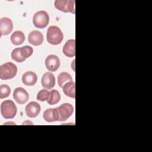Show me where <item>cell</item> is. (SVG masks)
<instances>
[{
	"label": "cell",
	"mask_w": 152,
	"mask_h": 152,
	"mask_svg": "<svg viewBox=\"0 0 152 152\" xmlns=\"http://www.w3.org/2000/svg\"><path fill=\"white\" fill-rule=\"evenodd\" d=\"M64 34L61 29L55 26H50L46 33V39L49 43L53 45L60 44L63 40Z\"/></svg>",
	"instance_id": "obj_1"
},
{
	"label": "cell",
	"mask_w": 152,
	"mask_h": 152,
	"mask_svg": "<svg viewBox=\"0 0 152 152\" xmlns=\"http://www.w3.org/2000/svg\"><path fill=\"white\" fill-rule=\"evenodd\" d=\"M17 108L13 101L7 100L1 104V113L5 119H12L17 114Z\"/></svg>",
	"instance_id": "obj_2"
},
{
	"label": "cell",
	"mask_w": 152,
	"mask_h": 152,
	"mask_svg": "<svg viewBox=\"0 0 152 152\" xmlns=\"http://www.w3.org/2000/svg\"><path fill=\"white\" fill-rule=\"evenodd\" d=\"M17 67L12 62H6L0 66V78L3 80L13 78L17 74Z\"/></svg>",
	"instance_id": "obj_3"
},
{
	"label": "cell",
	"mask_w": 152,
	"mask_h": 152,
	"mask_svg": "<svg viewBox=\"0 0 152 152\" xmlns=\"http://www.w3.org/2000/svg\"><path fill=\"white\" fill-rule=\"evenodd\" d=\"M49 16L48 12L43 10L36 12L33 18V23L34 26L38 28H44L49 24Z\"/></svg>",
	"instance_id": "obj_4"
},
{
	"label": "cell",
	"mask_w": 152,
	"mask_h": 152,
	"mask_svg": "<svg viewBox=\"0 0 152 152\" xmlns=\"http://www.w3.org/2000/svg\"><path fill=\"white\" fill-rule=\"evenodd\" d=\"M58 121L62 122L68 119L74 112V107L70 103H65L56 107Z\"/></svg>",
	"instance_id": "obj_5"
},
{
	"label": "cell",
	"mask_w": 152,
	"mask_h": 152,
	"mask_svg": "<svg viewBox=\"0 0 152 152\" xmlns=\"http://www.w3.org/2000/svg\"><path fill=\"white\" fill-rule=\"evenodd\" d=\"M55 7L64 12H71L75 14V1L56 0L54 2Z\"/></svg>",
	"instance_id": "obj_6"
},
{
	"label": "cell",
	"mask_w": 152,
	"mask_h": 152,
	"mask_svg": "<svg viewBox=\"0 0 152 152\" xmlns=\"http://www.w3.org/2000/svg\"><path fill=\"white\" fill-rule=\"evenodd\" d=\"M13 98L17 103L23 104L27 102L29 99V95L24 88L17 87L14 90Z\"/></svg>",
	"instance_id": "obj_7"
},
{
	"label": "cell",
	"mask_w": 152,
	"mask_h": 152,
	"mask_svg": "<svg viewBox=\"0 0 152 152\" xmlns=\"http://www.w3.org/2000/svg\"><path fill=\"white\" fill-rule=\"evenodd\" d=\"M61 65L60 59L55 55H49L45 59L46 68L49 71L55 72L58 69Z\"/></svg>",
	"instance_id": "obj_8"
},
{
	"label": "cell",
	"mask_w": 152,
	"mask_h": 152,
	"mask_svg": "<svg viewBox=\"0 0 152 152\" xmlns=\"http://www.w3.org/2000/svg\"><path fill=\"white\" fill-rule=\"evenodd\" d=\"M13 29L12 20L8 17H2L0 20V32L1 36H6L11 33Z\"/></svg>",
	"instance_id": "obj_9"
},
{
	"label": "cell",
	"mask_w": 152,
	"mask_h": 152,
	"mask_svg": "<svg viewBox=\"0 0 152 152\" xmlns=\"http://www.w3.org/2000/svg\"><path fill=\"white\" fill-rule=\"evenodd\" d=\"M41 107L40 104L36 102H31L26 105L25 112L26 115L31 118L37 117L40 113Z\"/></svg>",
	"instance_id": "obj_10"
},
{
	"label": "cell",
	"mask_w": 152,
	"mask_h": 152,
	"mask_svg": "<svg viewBox=\"0 0 152 152\" xmlns=\"http://www.w3.org/2000/svg\"><path fill=\"white\" fill-rule=\"evenodd\" d=\"M41 84L43 88L47 90L52 89L55 85V77L54 75L50 72H45L41 80Z\"/></svg>",
	"instance_id": "obj_11"
},
{
	"label": "cell",
	"mask_w": 152,
	"mask_h": 152,
	"mask_svg": "<svg viewBox=\"0 0 152 152\" xmlns=\"http://www.w3.org/2000/svg\"><path fill=\"white\" fill-rule=\"evenodd\" d=\"M28 42L35 46H39L43 42V36L42 33L38 30H33L31 31L28 36Z\"/></svg>",
	"instance_id": "obj_12"
},
{
	"label": "cell",
	"mask_w": 152,
	"mask_h": 152,
	"mask_svg": "<svg viewBox=\"0 0 152 152\" xmlns=\"http://www.w3.org/2000/svg\"><path fill=\"white\" fill-rule=\"evenodd\" d=\"M75 40L74 39H69L65 43L63 49V53L67 57L72 58L75 55Z\"/></svg>",
	"instance_id": "obj_13"
},
{
	"label": "cell",
	"mask_w": 152,
	"mask_h": 152,
	"mask_svg": "<svg viewBox=\"0 0 152 152\" xmlns=\"http://www.w3.org/2000/svg\"><path fill=\"white\" fill-rule=\"evenodd\" d=\"M23 83L27 86H34L37 80V77L35 72L29 71L26 72L22 76Z\"/></svg>",
	"instance_id": "obj_14"
},
{
	"label": "cell",
	"mask_w": 152,
	"mask_h": 152,
	"mask_svg": "<svg viewBox=\"0 0 152 152\" xmlns=\"http://www.w3.org/2000/svg\"><path fill=\"white\" fill-rule=\"evenodd\" d=\"M43 118L45 119V121L48 122L58 121L56 107L54 109L49 108L45 110L43 114Z\"/></svg>",
	"instance_id": "obj_15"
},
{
	"label": "cell",
	"mask_w": 152,
	"mask_h": 152,
	"mask_svg": "<svg viewBox=\"0 0 152 152\" xmlns=\"http://www.w3.org/2000/svg\"><path fill=\"white\" fill-rule=\"evenodd\" d=\"M64 93L68 97L75 99V84L71 81L65 84L63 87Z\"/></svg>",
	"instance_id": "obj_16"
},
{
	"label": "cell",
	"mask_w": 152,
	"mask_h": 152,
	"mask_svg": "<svg viewBox=\"0 0 152 152\" xmlns=\"http://www.w3.org/2000/svg\"><path fill=\"white\" fill-rule=\"evenodd\" d=\"M11 43L14 45H20L25 40V36L21 31H15L11 36Z\"/></svg>",
	"instance_id": "obj_17"
},
{
	"label": "cell",
	"mask_w": 152,
	"mask_h": 152,
	"mask_svg": "<svg viewBox=\"0 0 152 152\" xmlns=\"http://www.w3.org/2000/svg\"><path fill=\"white\" fill-rule=\"evenodd\" d=\"M72 81L71 75L66 72H62L58 76V84L61 88L67 83Z\"/></svg>",
	"instance_id": "obj_18"
},
{
	"label": "cell",
	"mask_w": 152,
	"mask_h": 152,
	"mask_svg": "<svg viewBox=\"0 0 152 152\" xmlns=\"http://www.w3.org/2000/svg\"><path fill=\"white\" fill-rule=\"evenodd\" d=\"M50 94L47 103L50 105H54L58 103L61 100V95L56 90H52L50 91Z\"/></svg>",
	"instance_id": "obj_19"
},
{
	"label": "cell",
	"mask_w": 152,
	"mask_h": 152,
	"mask_svg": "<svg viewBox=\"0 0 152 152\" xmlns=\"http://www.w3.org/2000/svg\"><path fill=\"white\" fill-rule=\"evenodd\" d=\"M11 56L12 59L14 61H15V62H18V63H21V62L25 61V60L26 59L22 56L21 53L20 48H17L13 49L11 52Z\"/></svg>",
	"instance_id": "obj_20"
},
{
	"label": "cell",
	"mask_w": 152,
	"mask_h": 152,
	"mask_svg": "<svg viewBox=\"0 0 152 152\" xmlns=\"http://www.w3.org/2000/svg\"><path fill=\"white\" fill-rule=\"evenodd\" d=\"M50 93L47 90L43 89L40 90L37 94L36 99L37 100L40 101V102H45V101H48V99H49Z\"/></svg>",
	"instance_id": "obj_21"
},
{
	"label": "cell",
	"mask_w": 152,
	"mask_h": 152,
	"mask_svg": "<svg viewBox=\"0 0 152 152\" xmlns=\"http://www.w3.org/2000/svg\"><path fill=\"white\" fill-rule=\"evenodd\" d=\"M11 93L10 87L7 84H2L0 86V98L4 99L9 96Z\"/></svg>",
	"instance_id": "obj_22"
},
{
	"label": "cell",
	"mask_w": 152,
	"mask_h": 152,
	"mask_svg": "<svg viewBox=\"0 0 152 152\" xmlns=\"http://www.w3.org/2000/svg\"><path fill=\"white\" fill-rule=\"evenodd\" d=\"M20 50H21V53L22 56L26 59L30 57L33 52V48L30 46H23L20 48Z\"/></svg>",
	"instance_id": "obj_23"
}]
</instances>
